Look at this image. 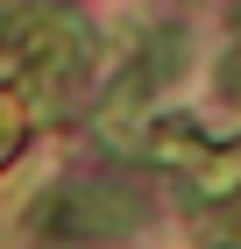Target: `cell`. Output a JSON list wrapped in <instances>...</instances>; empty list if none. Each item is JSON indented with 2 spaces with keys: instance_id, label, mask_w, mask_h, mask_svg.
Instances as JSON below:
<instances>
[{
  "instance_id": "6da1fadb",
  "label": "cell",
  "mask_w": 241,
  "mask_h": 249,
  "mask_svg": "<svg viewBox=\"0 0 241 249\" xmlns=\"http://www.w3.org/2000/svg\"><path fill=\"white\" fill-rule=\"evenodd\" d=\"M142 221V192H113V185H78V192H57L50 207L36 213L43 235H64V242H107V235L135 228Z\"/></svg>"
},
{
  "instance_id": "7a4b0ae2",
  "label": "cell",
  "mask_w": 241,
  "mask_h": 249,
  "mask_svg": "<svg viewBox=\"0 0 241 249\" xmlns=\"http://www.w3.org/2000/svg\"><path fill=\"white\" fill-rule=\"evenodd\" d=\"M220 93L241 100V50H227V57H220Z\"/></svg>"
}]
</instances>
